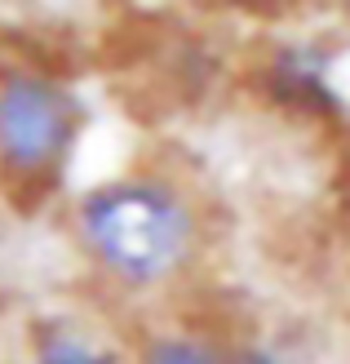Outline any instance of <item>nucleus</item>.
Wrapping results in <instances>:
<instances>
[{"label": "nucleus", "instance_id": "nucleus-2", "mask_svg": "<svg viewBox=\"0 0 350 364\" xmlns=\"http://www.w3.org/2000/svg\"><path fill=\"white\" fill-rule=\"evenodd\" d=\"M80 138V102L49 71L13 67L0 76V178L18 191H45L67 169Z\"/></svg>", "mask_w": 350, "mask_h": 364}, {"label": "nucleus", "instance_id": "nucleus-6", "mask_svg": "<svg viewBox=\"0 0 350 364\" xmlns=\"http://www.w3.org/2000/svg\"><path fill=\"white\" fill-rule=\"evenodd\" d=\"M341 5H346V9H350V0H341Z\"/></svg>", "mask_w": 350, "mask_h": 364}, {"label": "nucleus", "instance_id": "nucleus-3", "mask_svg": "<svg viewBox=\"0 0 350 364\" xmlns=\"http://www.w3.org/2000/svg\"><path fill=\"white\" fill-rule=\"evenodd\" d=\"M138 364H257V355L239 351L235 342L199 329H164L142 342Z\"/></svg>", "mask_w": 350, "mask_h": 364}, {"label": "nucleus", "instance_id": "nucleus-5", "mask_svg": "<svg viewBox=\"0 0 350 364\" xmlns=\"http://www.w3.org/2000/svg\"><path fill=\"white\" fill-rule=\"evenodd\" d=\"M209 5L239 9V14H280V9H288V5H292V0H209Z\"/></svg>", "mask_w": 350, "mask_h": 364}, {"label": "nucleus", "instance_id": "nucleus-1", "mask_svg": "<svg viewBox=\"0 0 350 364\" xmlns=\"http://www.w3.org/2000/svg\"><path fill=\"white\" fill-rule=\"evenodd\" d=\"M76 240L102 280L128 294H151L195 267L204 218L173 178L128 173L94 187L76 205Z\"/></svg>", "mask_w": 350, "mask_h": 364}, {"label": "nucleus", "instance_id": "nucleus-4", "mask_svg": "<svg viewBox=\"0 0 350 364\" xmlns=\"http://www.w3.org/2000/svg\"><path fill=\"white\" fill-rule=\"evenodd\" d=\"M35 364H116L111 351L71 324H49L35 338Z\"/></svg>", "mask_w": 350, "mask_h": 364}]
</instances>
